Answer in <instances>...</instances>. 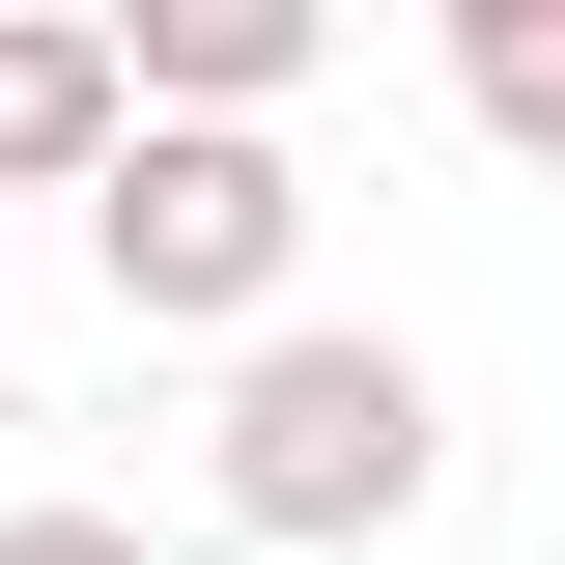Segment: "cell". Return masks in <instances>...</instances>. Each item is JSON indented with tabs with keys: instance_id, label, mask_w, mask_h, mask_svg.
I'll use <instances>...</instances> for the list:
<instances>
[{
	"instance_id": "cell-1",
	"label": "cell",
	"mask_w": 565,
	"mask_h": 565,
	"mask_svg": "<svg viewBox=\"0 0 565 565\" xmlns=\"http://www.w3.org/2000/svg\"><path fill=\"white\" fill-rule=\"evenodd\" d=\"M424 481H452L424 340H340V311H255L226 340V537H396Z\"/></svg>"
},
{
	"instance_id": "cell-2",
	"label": "cell",
	"mask_w": 565,
	"mask_h": 565,
	"mask_svg": "<svg viewBox=\"0 0 565 565\" xmlns=\"http://www.w3.org/2000/svg\"><path fill=\"white\" fill-rule=\"evenodd\" d=\"M85 255H114L141 340H255L282 282H311V170H282V114H141L114 170H85Z\"/></svg>"
},
{
	"instance_id": "cell-3",
	"label": "cell",
	"mask_w": 565,
	"mask_h": 565,
	"mask_svg": "<svg viewBox=\"0 0 565 565\" xmlns=\"http://www.w3.org/2000/svg\"><path fill=\"white\" fill-rule=\"evenodd\" d=\"M141 141V57H114V0H0V199H85Z\"/></svg>"
},
{
	"instance_id": "cell-4",
	"label": "cell",
	"mask_w": 565,
	"mask_h": 565,
	"mask_svg": "<svg viewBox=\"0 0 565 565\" xmlns=\"http://www.w3.org/2000/svg\"><path fill=\"white\" fill-rule=\"evenodd\" d=\"M114 57H141V114H282L340 57V0H114Z\"/></svg>"
},
{
	"instance_id": "cell-5",
	"label": "cell",
	"mask_w": 565,
	"mask_h": 565,
	"mask_svg": "<svg viewBox=\"0 0 565 565\" xmlns=\"http://www.w3.org/2000/svg\"><path fill=\"white\" fill-rule=\"evenodd\" d=\"M452 85H481L509 170H565V0H509V29H452Z\"/></svg>"
},
{
	"instance_id": "cell-6",
	"label": "cell",
	"mask_w": 565,
	"mask_h": 565,
	"mask_svg": "<svg viewBox=\"0 0 565 565\" xmlns=\"http://www.w3.org/2000/svg\"><path fill=\"white\" fill-rule=\"evenodd\" d=\"M0 565H170L141 509H0Z\"/></svg>"
},
{
	"instance_id": "cell-7",
	"label": "cell",
	"mask_w": 565,
	"mask_h": 565,
	"mask_svg": "<svg viewBox=\"0 0 565 565\" xmlns=\"http://www.w3.org/2000/svg\"><path fill=\"white\" fill-rule=\"evenodd\" d=\"M452 29H509V0H452Z\"/></svg>"
}]
</instances>
